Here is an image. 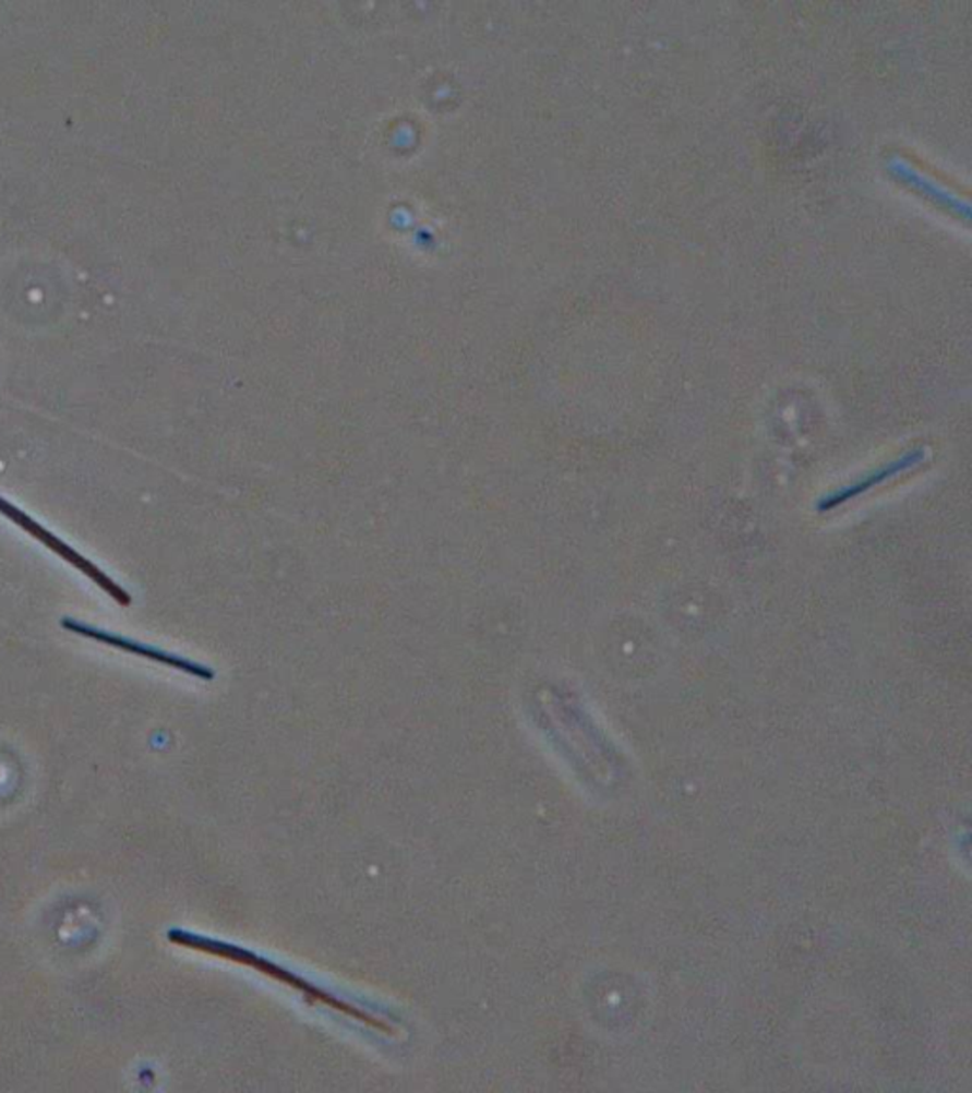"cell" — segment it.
<instances>
[{
	"label": "cell",
	"instance_id": "obj_1",
	"mask_svg": "<svg viewBox=\"0 0 972 1093\" xmlns=\"http://www.w3.org/2000/svg\"><path fill=\"white\" fill-rule=\"evenodd\" d=\"M0 515L7 517L10 523H14L17 528H22L23 532L31 536L33 540H37L38 543H43L46 549H50L51 553L58 554L61 561L71 564L73 568L82 572L84 576L92 579L94 584L101 589L103 592H107L117 604L122 605V608H128L132 604V597L130 592L125 591L122 585L117 584L109 574H105L99 566H96L94 562L88 561L84 554L79 553L74 546L69 545L67 541L61 540L58 533L50 532L46 526L40 525L38 520L29 517L25 511L20 509L15 503L8 502L7 497L0 496Z\"/></svg>",
	"mask_w": 972,
	"mask_h": 1093
},
{
	"label": "cell",
	"instance_id": "obj_3",
	"mask_svg": "<svg viewBox=\"0 0 972 1093\" xmlns=\"http://www.w3.org/2000/svg\"><path fill=\"white\" fill-rule=\"evenodd\" d=\"M923 459H925V451H920V448L908 451L907 454L887 461L885 466L877 467V469H874L868 475H864L861 479H856L855 482H851L848 487H841V489L833 490L827 496L820 497L819 503H817V511L819 513H828V511L838 509L841 505L853 502L856 497H861L866 492L881 487L885 482L892 481L895 477L908 473V471H912L915 467L922 466Z\"/></svg>",
	"mask_w": 972,
	"mask_h": 1093
},
{
	"label": "cell",
	"instance_id": "obj_2",
	"mask_svg": "<svg viewBox=\"0 0 972 1093\" xmlns=\"http://www.w3.org/2000/svg\"><path fill=\"white\" fill-rule=\"evenodd\" d=\"M61 627L69 630V633H73V635L84 636V638H89V640L101 641V644H107L110 648L120 649L124 653L145 657V659H151V661H156V663L168 664L171 669L189 672V674H194V676H200V678H212V672L204 669V666H200V664L187 661L183 657L171 656V653H166V651L153 648V646H146V644H141V641L133 640V638L112 635L109 630L92 627L88 623L71 620V617H63L61 620Z\"/></svg>",
	"mask_w": 972,
	"mask_h": 1093
}]
</instances>
